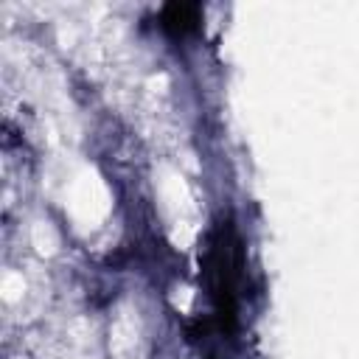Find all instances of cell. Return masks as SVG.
<instances>
[{
	"label": "cell",
	"instance_id": "1",
	"mask_svg": "<svg viewBox=\"0 0 359 359\" xmlns=\"http://www.w3.org/2000/svg\"><path fill=\"white\" fill-rule=\"evenodd\" d=\"M244 247L238 230L230 219H219L202 247V283L213 314L191 328V339H230L238 325V297H241Z\"/></svg>",
	"mask_w": 359,
	"mask_h": 359
},
{
	"label": "cell",
	"instance_id": "2",
	"mask_svg": "<svg viewBox=\"0 0 359 359\" xmlns=\"http://www.w3.org/2000/svg\"><path fill=\"white\" fill-rule=\"evenodd\" d=\"M199 22H202V8L196 3H168L160 11V25L174 36H185L196 31Z\"/></svg>",
	"mask_w": 359,
	"mask_h": 359
}]
</instances>
